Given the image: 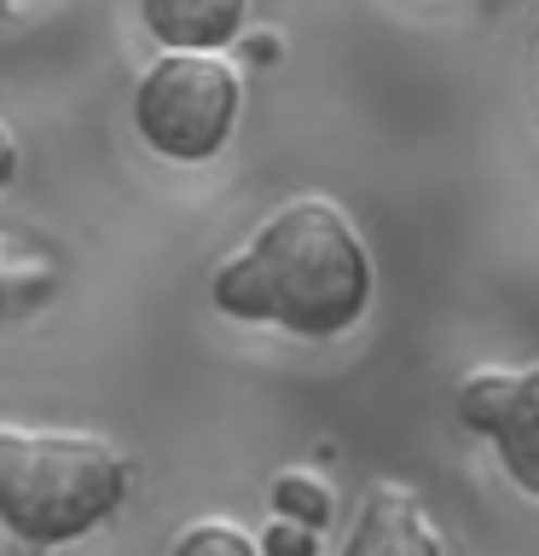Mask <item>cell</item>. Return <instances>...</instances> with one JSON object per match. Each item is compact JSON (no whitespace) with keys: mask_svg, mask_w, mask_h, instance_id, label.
I'll return each instance as SVG.
<instances>
[{"mask_svg":"<svg viewBox=\"0 0 539 556\" xmlns=\"http://www.w3.org/2000/svg\"><path fill=\"white\" fill-rule=\"evenodd\" d=\"M168 556H261V545L233 521H191L168 545Z\"/></svg>","mask_w":539,"mask_h":556,"instance_id":"ba28073f","label":"cell"},{"mask_svg":"<svg viewBox=\"0 0 539 556\" xmlns=\"http://www.w3.org/2000/svg\"><path fill=\"white\" fill-rule=\"evenodd\" d=\"M0 7H7V0H0Z\"/></svg>","mask_w":539,"mask_h":556,"instance_id":"8fae6325","label":"cell"},{"mask_svg":"<svg viewBox=\"0 0 539 556\" xmlns=\"http://www.w3.org/2000/svg\"><path fill=\"white\" fill-rule=\"evenodd\" d=\"M261 556H319V539H313V528H302V521L273 516V528L261 533Z\"/></svg>","mask_w":539,"mask_h":556,"instance_id":"9c48e42d","label":"cell"},{"mask_svg":"<svg viewBox=\"0 0 539 556\" xmlns=\"http://www.w3.org/2000/svg\"><path fill=\"white\" fill-rule=\"evenodd\" d=\"M209 302L290 337H337L372 302V255L330 198H296L273 208L238 255L221 261Z\"/></svg>","mask_w":539,"mask_h":556,"instance_id":"6da1fadb","label":"cell"},{"mask_svg":"<svg viewBox=\"0 0 539 556\" xmlns=\"http://www.w3.org/2000/svg\"><path fill=\"white\" fill-rule=\"evenodd\" d=\"M342 556H441V533L429 528V516L417 510L412 493L377 486V493L365 498Z\"/></svg>","mask_w":539,"mask_h":556,"instance_id":"5b68a950","label":"cell"},{"mask_svg":"<svg viewBox=\"0 0 539 556\" xmlns=\"http://www.w3.org/2000/svg\"><path fill=\"white\" fill-rule=\"evenodd\" d=\"M250 0H139V17L168 52H221L243 29Z\"/></svg>","mask_w":539,"mask_h":556,"instance_id":"8992f818","label":"cell"},{"mask_svg":"<svg viewBox=\"0 0 539 556\" xmlns=\"http://www.w3.org/2000/svg\"><path fill=\"white\" fill-rule=\"evenodd\" d=\"M128 493V458L82 429L0 424V528L24 545H70L93 533Z\"/></svg>","mask_w":539,"mask_h":556,"instance_id":"7a4b0ae2","label":"cell"},{"mask_svg":"<svg viewBox=\"0 0 539 556\" xmlns=\"http://www.w3.org/2000/svg\"><path fill=\"white\" fill-rule=\"evenodd\" d=\"M273 510L285 521H302V528L319 533L330 521V486L319 476H308V469H290V476L273 481Z\"/></svg>","mask_w":539,"mask_h":556,"instance_id":"52a82bcc","label":"cell"},{"mask_svg":"<svg viewBox=\"0 0 539 556\" xmlns=\"http://www.w3.org/2000/svg\"><path fill=\"white\" fill-rule=\"evenodd\" d=\"M7 174H12V134L0 128V180H7Z\"/></svg>","mask_w":539,"mask_h":556,"instance_id":"30bf717a","label":"cell"},{"mask_svg":"<svg viewBox=\"0 0 539 556\" xmlns=\"http://www.w3.org/2000/svg\"><path fill=\"white\" fill-rule=\"evenodd\" d=\"M459 412L476 434H493L511 481L539 498V365L534 371H476L459 389Z\"/></svg>","mask_w":539,"mask_h":556,"instance_id":"277c9868","label":"cell"},{"mask_svg":"<svg viewBox=\"0 0 539 556\" xmlns=\"http://www.w3.org/2000/svg\"><path fill=\"white\" fill-rule=\"evenodd\" d=\"M238 122V70L221 52H163L134 87V128L168 163H209Z\"/></svg>","mask_w":539,"mask_h":556,"instance_id":"3957f363","label":"cell"}]
</instances>
